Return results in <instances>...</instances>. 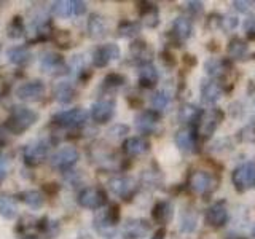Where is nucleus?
Returning a JSON list of instances; mask_svg holds the SVG:
<instances>
[{"label":"nucleus","instance_id":"nucleus-14","mask_svg":"<svg viewBox=\"0 0 255 239\" xmlns=\"http://www.w3.org/2000/svg\"><path fill=\"white\" fill-rule=\"evenodd\" d=\"M158 120H159V115L155 110H143L135 117V127L143 134L153 132L158 124Z\"/></svg>","mask_w":255,"mask_h":239},{"label":"nucleus","instance_id":"nucleus-41","mask_svg":"<svg viewBox=\"0 0 255 239\" xmlns=\"http://www.w3.org/2000/svg\"><path fill=\"white\" fill-rule=\"evenodd\" d=\"M244 29L247 30V34L255 38V16H252V18H249V19L246 21Z\"/></svg>","mask_w":255,"mask_h":239},{"label":"nucleus","instance_id":"nucleus-6","mask_svg":"<svg viewBox=\"0 0 255 239\" xmlns=\"http://www.w3.org/2000/svg\"><path fill=\"white\" fill-rule=\"evenodd\" d=\"M51 11L58 18H70V16H80L86 11V3L80 0H59L51 3Z\"/></svg>","mask_w":255,"mask_h":239},{"label":"nucleus","instance_id":"nucleus-42","mask_svg":"<svg viewBox=\"0 0 255 239\" xmlns=\"http://www.w3.org/2000/svg\"><path fill=\"white\" fill-rule=\"evenodd\" d=\"M126 131H128V127H126V126L118 124V126H114V127H112V129L109 131V134H110V135H114V137H120V135L126 134Z\"/></svg>","mask_w":255,"mask_h":239},{"label":"nucleus","instance_id":"nucleus-10","mask_svg":"<svg viewBox=\"0 0 255 239\" xmlns=\"http://www.w3.org/2000/svg\"><path fill=\"white\" fill-rule=\"evenodd\" d=\"M109 188L114 195L126 199V198H129L135 193V190H137V183H135V180L131 177L118 175V177H114V179L109 180Z\"/></svg>","mask_w":255,"mask_h":239},{"label":"nucleus","instance_id":"nucleus-5","mask_svg":"<svg viewBox=\"0 0 255 239\" xmlns=\"http://www.w3.org/2000/svg\"><path fill=\"white\" fill-rule=\"evenodd\" d=\"M106 191L99 187H86L78 195V204L85 209H99L106 204Z\"/></svg>","mask_w":255,"mask_h":239},{"label":"nucleus","instance_id":"nucleus-2","mask_svg":"<svg viewBox=\"0 0 255 239\" xmlns=\"http://www.w3.org/2000/svg\"><path fill=\"white\" fill-rule=\"evenodd\" d=\"M217 183H219V179L215 177L214 174L207 171H195L190 175L188 185L195 193L207 195V193H212V191L217 188Z\"/></svg>","mask_w":255,"mask_h":239},{"label":"nucleus","instance_id":"nucleus-38","mask_svg":"<svg viewBox=\"0 0 255 239\" xmlns=\"http://www.w3.org/2000/svg\"><path fill=\"white\" fill-rule=\"evenodd\" d=\"M222 26L225 30H233L238 26V18L236 16L228 14V16H225V18H222Z\"/></svg>","mask_w":255,"mask_h":239},{"label":"nucleus","instance_id":"nucleus-22","mask_svg":"<svg viewBox=\"0 0 255 239\" xmlns=\"http://www.w3.org/2000/svg\"><path fill=\"white\" fill-rule=\"evenodd\" d=\"M18 215V203L11 196L0 195V217L5 220H13Z\"/></svg>","mask_w":255,"mask_h":239},{"label":"nucleus","instance_id":"nucleus-46","mask_svg":"<svg viewBox=\"0 0 255 239\" xmlns=\"http://www.w3.org/2000/svg\"><path fill=\"white\" fill-rule=\"evenodd\" d=\"M153 239H161V238H153Z\"/></svg>","mask_w":255,"mask_h":239},{"label":"nucleus","instance_id":"nucleus-7","mask_svg":"<svg viewBox=\"0 0 255 239\" xmlns=\"http://www.w3.org/2000/svg\"><path fill=\"white\" fill-rule=\"evenodd\" d=\"M45 85L40 80H32V82L19 85L16 90V96L24 102H37L45 96Z\"/></svg>","mask_w":255,"mask_h":239},{"label":"nucleus","instance_id":"nucleus-9","mask_svg":"<svg viewBox=\"0 0 255 239\" xmlns=\"http://www.w3.org/2000/svg\"><path fill=\"white\" fill-rule=\"evenodd\" d=\"M120 46L115 43H106L101 45L99 48H96L93 53V64L96 67H106L112 61H115L120 58Z\"/></svg>","mask_w":255,"mask_h":239},{"label":"nucleus","instance_id":"nucleus-23","mask_svg":"<svg viewBox=\"0 0 255 239\" xmlns=\"http://www.w3.org/2000/svg\"><path fill=\"white\" fill-rule=\"evenodd\" d=\"M175 143L182 151H191L195 148V134L190 127L179 129L175 134Z\"/></svg>","mask_w":255,"mask_h":239},{"label":"nucleus","instance_id":"nucleus-32","mask_svg":"<svg viewBox=\"0 0 255 239\" xmlns=\"http://www.w3.org/2000/svg\"><path fill=\"white\" fill-rule=\"evenodd\" d=\"M199 117H201V112L193 104H185L179 112V118L183 123H193L196 120H199Z\"/></svg>","mask_w":255,"mask_h":239},{"label":"nucleus","instance_id":"nucleus-40","mask_svg":"<svg viewBox=\"0 0 255 239\" xmlns=\"http://www.w3.org/2000/svg\"><path fill=\"white\" fill-rule=\"evenodd\" d=\"M70 69L75 72V74H80L83 70V58L82 56H74V59L70 61Z\"/></svg>","mask_w":255,"mask_h":239},{"label":"nucleus","instance_id":"nucleus-45","mask_svg":"<svg viewBox=\"0 0 255 239\" xmlns=\"http://www.w3.org/2000/svg\"><path fill=\"white\" fill-rule=\"evenodd\" d=\"M233 5L236 6V10L243 11V13L249 10V2H239V0H236V2H233Z\"/></svg>","mask_w":255,"mask_h":239},{"label":"nucleus","instance_id":"nucleus-8","mask_svg":"<svg viewBox=\"0 0 255 239\" xmlns=\"http://www.w3.org/2000/svg\"><path fill=\"white\" fill-rule=\"evenodd\" d=\"M88 120V114L85 109H70L62 110L54 115V121L64 127H78Z\"/></svg>","mask_w":255,"mask_h":239},{"label":"nucleus","instance_id":"nucleus-11","mask_svg":"<svg viewBox=\"0 0 255 239\" xmlns=\"http://www.w3.org/2000/svg\"><path fill=\"white\" fill-rule=\"evenodd\" d=\"M150 223L143 219H131L128 220L123 228H122V235L128 239H140L143 236H147L150 233Z\"/></svg>","mask_w":255,"mask_h":239},{"label":"nucleus","instance_id":"nucleus-21","mask_svg":"<svg viewBox=\"0 0 255 239\" xmlns=\"http://www.w3.org/2000/svg\"><path fill=\"white\" fill-rule=\"evenodd\" d=\"M6 58L14 66H24L32 58V53L26 46H13L6 51Z\"/></svg>","mask_w":255,"mask_h":239},{"label":"nucleus","instance_id":"nucleus-35","mask_svg":"<svg viewBox=\"0 0 255 239\" xmlns=\"http://www.w3.org/2000/svg\"><path fill=\"white\" fill-rule=\"evenodd\" d=\"M167 102H169V96H167L164 91H158L153 94V98H151V107L156 110H161L167 106Z\"/></svg>","mask_w":255,"mask_h":239},{"label":"nucleus","instance_id":"nucleus-17","mask_svg":"<svg viewBox=\"0 0 255 239\" xmlns=\"http://www.w3.org/2000/svg\"><path fill=\"white\" fill-rule=\"evenodd\" d=\"M48 150H50V143L46 140H37L26 150V158L30 163H40L48 156Z\"/></svg>","mask_w":255,"mask_h":239},{"label":"nucleus","instance_id":"nucleus-39","mask_svg":"<svg viewBox=\"0 0 255 239\" xmlns=\"http://www.w3.org/2000/svg\"><path fill=\"white\" fill-rule=\"evenodd\" d=\"M206 26L209 27L211 30L220 27V26H222V16H220V14H211V16H209V19H207V24H206Z\"/></svg>","mask_w":255,"mask_h":239},{"label":"nucleus","instance_id":"nucleus-37","mask_svg":"<svg viewBox=\"0 0 255 239\" xmlns=\"http://www.w3.org/2000/svg\"><path fill=\"white\" fill-rule=\"evenodd\" d=\"M22 32H24V26H22L21 19L19 18H14L13 22H11V26H10V29H8V35L16 38V37H21Z\"/></svg>","mask_w":255,"mask_h":239},{"label":"nucleus","instance_id":"nucleus-26","mask_svg":"<svg viewBox=\"0 0 255 239\" xmlns=\"http://www.w3.org/2000/svg\"><path fill=\"white\" fill-rule=\"evenodd\" d=\"M172 34L177 37V40H187L191 35V21L179 16L172 22Z\"/></svg>","mask_w":255,"mask_h":239},{"label":"nucleus","instance_id":"nucleus-16","mask_svg":"<svg viewBox=\"0 0 255 239\" xmlns=\"http://www.w3.org/2000/svg\"><path fill=\"white\" fill-rule=\"evenodd\" d=\"M222 121V114L217 110H212L209 114H206L201 121H199V132H201L204 137H209L214 134V131L217 129L219 123Z\"/></svg>","mask_w":255,"mask_h":239},{"label":"nucleus","instance_id":"nucleus-18","mask_svg":"<svg viewBox=\"0 0 255 239\" xmlns=\"http://www.w3.org/2000/svg\"><path fill=\"white\" fill-rule=\"evenodd\" d=\"M88 34L94 40H101L107 34V24L106 19L101 14H91L88 19Z\"/></svg>","mask_w":255,"mask_h":239},{"label":"nucleus","instance_id":"nucleus-1","mask_svg":"<svg viewBox=\"0 0 255 239\" xmlns=\"http://www.w3.org/2000/svg\"><path fill=\"white\" fill-rule=\"evenodd\" d=\"M35 121H37V114L32 109L14 107L10 115V120H8V127H10L13 132L21 134L24 131H27Z\"/></svg>","mask_w":255,"mask_h":239},{"label":"nucleus","instance_id":"nucleus-25","mask_svg":"<svg viewBox=\"0 0 255 239\" xmlns=\"http://www.w3.org/2000/svg\"><path fill=\"white\" fill-rule=\"evenodd\" d=\"M206 72L211 77L217 78V77H223L225 74H228L230 70V62L227 59H211L206 62Z\"/></svg>","mask_w":255,"mask_h":239},{"label":"nucleus","instance_id":"nucleus-30","mask_svg":"<svg viewBox=\"0 0 255 239\" xmlns=\"http://www.w3.org/2000/svg\"><path fill=\"white\" fill-rule=\"evenodd\" d=\"M140 18L145 26L155 27L158 24V6L151 5V3H143L142 11H140Z\"/></svg>","mask_w":255,"mask_h":239},{"label":"nucleus","instance_id":"nucleus-34","mask_svg":"<svg viewBox=\"0 0 255 239\" xmlns=\"http://www.w3.org/2000/svg\"><path fill=\"white\" fill-rule=\"evenodd\" d=\"M139 32V24L137 22H131V21H125L120 24L118 27V34L122 37H131L135 35Z\"/></svg>","mask_w":255,"mask_h":239},{"label":"nucleus","instance_id":"nucleus-28","mask_svg":"<svg viewBox=\"0 0 255 239\" xmlns=\"http://www.w3.org/2000/svg\"><path fill=\"white\" fill-rule=\"evenodd\" d=\"M153 219L158 223H167L172 219V206L167 201H159L153 207Z\"/></svg>","mask_w":255,"mask_h":239},{"label":"nucleus","instance_id":"nucleus-29","mask_svg":"<svg viewBox=\"0 0 255 239\" xmlns=\"http://www.w3.org/2000/svg\"><path fill=\"white\" fill-rule=\"evenodd\" d=\"M247 50H249V46H247V43L239 37H235L228 45V54L231 59H243L247 54Z\"/></svg>","mask_w":255,"mask_h":239},{"label":"nucleus","instance_id":"nucleus-13","mask_svg":"<svg viewBox=\"0 0 255 239\" xmlns=\"http://www.w3.org/2000/svg\"><path fill=\"white\" fill-rule=\"evenodd\" d=\"M206 222L211 227H223L228 222V211L223 203H215L206 211Z\"/></svg>","mask_w":255,"mask_h":239},{"label":"nucleus","instance_id":"nucleus-3","mask_svg":"<svg viewBox=\"0 0 255 239\" xmlns=\"http://www.w3.org/2000/svg\"><path fill=\"white\" fill-rule=\"evenodd\" d=\"M233 185L239 191H246L255 187V163H244L238 166L231 175Z\"/></svg>","mask_w":255,"mask_h":239},{"label":"nucleus","instance_id":"nucleus-44","mask_svg":"<svg viewBox=\"0 0 255 239\" xmlns=\"http://www.w3.org/2000/svg\"><path fill=\"white\" fill-rule=\"evenodd\" d=\"M188 10L193 13H199L203 10V3L201 2H188Z\"/></svg>","mask_w":255,"mask_h":239},{"label":"nucleus","instance_id":"nucleus-20","mask_svg":"<svg viewBox=\"0 0 255 239\" xmlns=\"http://www.w3.org/2000/svg\"><path fill=\"white\" fill-rule=\"evenodd\" d=\"M222 98V88L217 82L209 80L201 85V99L204 104H215Z\"/></svg>","mask_w":255,"mask_h":239},{"label":"nucleus","instance_id":"nucleus-12","mask_svg":"<svg viewBox=\"0 0 255 239\" xmlns=\"http://www.w3.org/2000/svg\"><path fill=\"white\" fill-rule=\"evenodd\" d=\"M115 114V102L110 99H102L93 104L91 118L98 123H106Z\"/></svg>","mask_w":255,"mask_h":239},{"label":"nucleus","instance_id":"nucleus-27","mask_svg":"<svg viewBox=\"0 0 255 239\" xmlns=\"http://www.w3.org/2000/svg\"><path fill=\"white\" fill-rule=\"evenodd\" d=\"M139 82L142 86H153L158 82V72L151 64H143L139 72Z\"/></svg>","mask_w":255,"mask_h":239},{"label":"nucleus","instance_id":"nucleus-31","mask_svg":"<svg viewBox=\"0 0 255 239\" xmlns=\"http://www.w3.org/2000/svg\"><path fill=\"white\" fill-rule=\"evenodd\" d=\"M22 201L29 207H32V209H40V207L45 204V198L37 190H27L22 193Z\"/></svg>","mask_w":255,"mask_h":239},{"label":"nucleus","instance_id":"nucleus-4","mask_svg":"<svg viewBox=\"0 0 255 239\" xmlns=\"http://www.w3.org/2000/svg\"><path fill=\"white\" fill-rule=\"evenodd\" d=\"M78 158H80L78 150L75 147L67 145V147L59 148L58 151H54V153L51 155L50 163H51V166L54 167V169L67 171L78 161Z\"/></svg>","mask_w":255,"mask_h":239},{"label":"nucleus","instance_id":"nucleus-33","mask_svg":"<svg viewBox=\"0 0 255 239\" xmlns=\"http://www.w3.org/2000/svg\"><path fill=\"white\" fill-rule=\"evenodd\" d=\"M131 54L134 56V59H139L143 62V59H148L150 58V50L145 42H135L131 45Z\"/></svg>","mask_w":255,"mask_h":239},{"label":"nucleus","instance_id":"nucleus-15","mask_svg":"<svg viewBox=\"0 0 255 239\" xmlns=\"http://www.w3.org/2000/svg\"><path fill=\"white\" fill-rule=\"evenodd\" d=\"M64 59L62 56L56 54V53H45L40 59V67L46 74H58V72L64 70Z\"/></svg>","mask_w":255,"mask_h":239},{"label":"nucleus","instance_id":"nucleus-19","mask_svg":"<svg viewBox=\"0 0 255 239\" xmlns=\"http://www.w3.org/2000/svg\"><path fill=\"white\" fill-rule=\"evenodd\" d=\"M126 155L129 156H140V155H145L147 151L150 150V143L147 139L143 137H131L125 142L123 145Z\"/></svg>","mask_w":255,"mask_h":239},{"label":"nucleus","instance_id":"nucleus-24","mask_svg":"<svg viewBox=\"0 0 255 239\" xmlns=\"http://www.w3.org/2000/svg\"><path fill=\"white\" fill-rule=\"evenodd\" d=\"M75 90L72 83L69 82H59L58 85L54 86V98L59 104H69L72 99H74Z\"/></svg>","mask_w":255,"mask_h":239},{"label":"nucleus","instance_id":"nucleus-43","mask_svg":"<svg viewBox=\"0 0 255 239\" xmlns=\"http://www.w3.org/2000/svg\"><path fill=\"white\" fill-rule=\"evenodd\" d=\"M6 172H8V161L5 156H0V182L6 177Z\"/></svg>","mask_w":255,"mask_h":239},{"label":"nucleus","instance_id":"nucleus-36","mask_svg":"<svg viewBox=\"0 0 255 239\" xmlns=\"http://www.w3.org/2000/svg\"><path fill=\"white\" fill-rule=\"evenodd\" d=\"M125 83V77L118 74H110L104 78V86L106 88H118Z\"/></svg>","mask_w":255,"mask_h":239}]
</instances>
